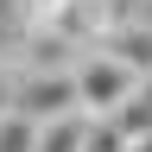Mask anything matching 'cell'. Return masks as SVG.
Listing matches in <instances>:
<instances>
[{"mask_svg": "<svg viewBox=\"0 0 152 152\" xmlns=\"http://www.w3.org/2000/svg\"><path fill=\"white\" fill-rule=\"evenodd\" d=\"M13 108H26L32 121H57V114H76V76H70V64H38L26 83L13 89Z\"/></svg>", "mask_w": 152, "mask_h": 152, "instance_id": "3", "label": "cell"}, {"mask_svg": "<svg viewBox=\"0 0 152 152\" xmlns=\"http://www.w3.org/2000/svg\"><path fill=\"white\" fill-rule=\"evenodd\" d=\"M38 127L45 121H32L26 108H7L0 114V152H38Z\"/></svg>", "mask_w": 152, "mask_h": 152, "instance_id": "6", "label": "cell"}, {"mask_svg": "<svg viewBox=\"0 0 152 152\" xmlns=\"http://www.w3.org/2000/svg\"><path fill=\"white\" fill-rule=\"evenodd\" d=\"M108 26H114V0H38V26L32 32H51L70 51H89V45L108 38Z\"/></svg>", "mask_w": 152, "mask_h": 152, "instance_id": "2", "label": "cell"}, {"mask_svg": "<svg viewBox=\"0 0 152 152\" xmlns=\"http://www.w3.org/2000/svg\"><path fill=\"white\" fill-rule=\"evenodd\" d=\"M70 76H76V108H83V114H121V108L133 102V89H140V76H133L108 45L76 51Z\"/></svg>", "mask_w": 152, "mask_h": 152, "instance_id": "1", "label": "cell"}, {"mask_svg": "<svg viewBox=\"0 0 152 152\" xmlns=\"http://www.w3.org/2000/svg\"><path fill=\"white\" fill-rule=\"evenodd\" d=\"M83 152H127V127L114 114H89L83 121Z\"/></svg>", "mask_w": 152, "mask_h": 152, "instance_id": "7", "label": "cell"}, {"mask_svg": "<svg viewBox=\"0 0 152 152\" xmlns=\"http://www.w3.org/2000/svg\"><path fill=\"white\" fill-rule=\"evenodd\" d=\"M102 45L121 57V64L140 76V83L152 76V19H127V26H108V38H102Z\"/></svg>", "mask_w": 152, "mask_h": 152, "instance_id": "4", "label": "cell"}, {"mask_svg": "<svg viewBox=\"0 0 152 152\" xmlns=\"http://www.w3.org/2000/svg\"><path fill=\"white\" fill-rule=\"evenodd\" d=\"M127 152H152V133H127Z\"/></svg>", "mask_w": 152, "mask_h": 152, "instance_id": "8", "label": "cell"}, {"mask_svg": "<svg viewBox=\"0 0 152 152\" xmlns=\"http://www.w3.org/2000/svg\"><path fill=\"white\" fill-rule=\"evenodd\" d=\"M83 121L89 114L76 108V114H57V121L38 127V152H83Z\"/></svg>", "mask_w": 152, "mask_h": 152, "instance_id": "5", "label": "cell"}, {"mask_svg": "<svg viewBox=\"0 0 152 152\" xmlns=\"http://www.w3.org/2000/svg\"><path fill=\"white\" fill-rule=\"evenodd\" d=\"M146 19H152V0H146Z\"/></svg>", "mask_w": 152, "mask_h": 152, "instance_id": "9", "label": "cell"}]
</instances>
